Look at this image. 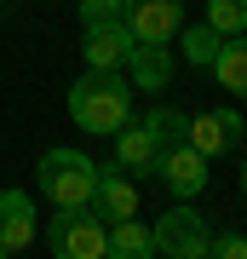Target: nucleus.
Masks as SVG:
<instances>
[{"instance_id": "5", "label": "nucleus", "mask_w": 247, "mask_h": 259, "mask_svg": "<svg viewBox=\"0 0 247 259\" xmlns=\"http://www.w3.org/2000/svg\"><path fill=\"white\" fill-rule=\"evenodd\" d=\"M241 139H247L241 110H207V115H190V127H184V144L202 161H219L230 150H241Z\"/></svg>"}, {"instance_id": "9", "label": "nucleus", "mask_w": 247, "mask_h": 259, "mask_svg": "<svg viewBox=\"0 0 247 259\" xmlns=\"http://www.w3.org/2000/svg\"><path fill=\"white\" fill-rule=\"evenodd\" d=\"M127 52H132V35H127L121 18H115V23H86V40H81L86 69H121Z\"/></svg>"}, {"instance_id": "11", "label": "nucleus", "mask_w": 247, "mask_h": 259, "mask_svg": "<svg viewBox=\"0 0 247 259\" xmlns=\"http://www.w3.org/2000/svg\"><path fill=\"white\" fill-rule=\"evenodd\" d=\"M156 161H161V144L150 139V127H144V121H138V127L127 121V127L115 133V161H110V167H121V173H138V179H150V173H156Z\"/></svg>"}, {"instance_id": "3", "label": "nucleus", "mask_w": 247, "mask_h": 259, "mask_svg": "<svg viewBox=\"0 0 247 259\" xmlns=\"http://www.w3.org/2000/svg\"><path fill=\"white\" fill-rule=\"evenodd\" d=\"M104 236H110V225L92 207H58L52 225H46L52 259H104Z\"/></svg>"}, {"instance_id": "16", "label": "nucleus", "mask_w": 247, "mask_h": 259, "mask_svg": "<svg viewBox=\"0 0 247 259\" xmlns=\"http://www.w3.org/2000/svg\"><path fill=\"white\" fill-rule=\"evenodd\" d=\"M219 47H224V35H219V29H207V23L184 29V64H195V69H213Z\"/></svg>"}, {"instance_id": "20", "label": "nucleus", "mask_w": 247, "mask_h": 259, "mask_svg": "<svg viewBox=\"0 0 247 259\" xmlns=\"http://www.w3.org/2000/svg\"><path fill=\"white\" fill-rule=\"evenodd\" d=\"M241 190H247V156H241Z\"/></svg>"}, {"instance_id": "17", "label": "nucleus", "mask_w": 247, "mask_h": 259, "mask_svg": "<svg viewBox=\"0 0 247 259\" xmlns=\"http://www.w3.org/2000/svg\"><path fill=\"white\" fill-rule=\"evenodd\" d=\"M207 29L241 35V29H247V0H207Z\"/></svg>"}, {"instance_id": "7", "label": "nucleus", "mask_w": 247, "mask_h": 259, "mask_svg": "<svg viewBox=\"0 0 247 259\" xmlns=\"http://www.w3.org/2000/svg\"><path fill=\"white\" fill-rule=\"evenodd\" d=\"M92 213H98L104 225H121V219H138V190L132 179L121 173V167H98V185H92Z\"/></svg>"}, {"instance_id": "21", "label": "nucleus", "mask_w": 247, "mask_h": 259, "mask_svg": "<svg viewBox=\"0 0 247 259\" xmlns=\"http://www.w3.org/2000/svg\"><path fill=\"white\" fill-rule=\"evenodd\" d=\"M0 259H12V253H6V248H0Z\"/></svg>"}, {"instance_id": "6", "label": "nucleus", "mask_w": 247, "mask_h": 259, "mask_svg": "<svg viewBox=\"0 0 247 259\" xmlns=\"http://www.w3.org/2000/svg\"><path fill=\"white\" fill-rule=\"evenodd\" d=\"M121 23H127L132 40H173L184 23V0H127Z\"/></svg>"}, {"instance_id": "2", "label": "nucleus", "mask_w": 247, "mask_h": 259, "mask_svg": "<svg viewBox=\"0 0 247 259\" xmlns=\"http://www.w3.org/2000/svg\"><path fill=\"white\" fill-rule=\"evenodd\" d=\"M92 185H98L92 156L64 150V144H52V150L40 156V190L52 196V207H86V202H92Z\"/></svg>"}, {"instance_id": "12", "label": "nucleus", "mask_w": 247, "mask_h": 259, "mask_svg": "<svg viewBox=\"0 0 247 259\" xmlns=\"http://www.w3.org/2000/svg\"><path fill=\"white\" fill-rule=\"evenodd\" d=\"M29 242H35V202L23 190H0V248L23 253Z\"/></svg>"}, {"instance_id": "8", "label": "nucleus", "mask_w": 247, "mask_h": 259, "mask_svg": "<svg viewBox=\"0 0 247 259\" xmlns=\"http://www.w3.org/2000/svg\"><path fill=\"white\" fill-rule=\"evenodd\" d=\"M127 81L138 93H167V81H173V52H167V40H132L127 52Z\"/></svg>"}, {"instance_id": "4", "label": "nucleus", "mask_w": 247, "mask_h": 259, "mask_svg": "<svg viewBox=\"0 0 247 259\" xmlns=\"http://www.w3.org/2000/svg\"><path fill=\"white\" fill-rule=\"evenodd\" d=\"M150 236H156V253L161 259H202L207 253V219L195 207H167L156 225H150Z\"/></svg>"}, {"instance_id": "10", "label": "nucleus", "mask_w": 247, "mask_h": 259, "mask_svg": "<svg viewBox=\"0 0 247 259\" xmlns=\"http://www.w3.org/2000/svg\"><path fill=\"white\" fill-rule=\"evenodd\" d=\"M156 173H161V185L173 190V196H202V185H207V161L195 156L190 144H173V150H161Z\"/></svg>"}, {"instance_id": "15", "label": "nucleus", "mask_w": 247, "mask_h": 259, "mask_svg": "<svg viewBox=\"0 0 247 259\" xmlns=\"http://www.w3.org/2000/svg\"><path fill=\"white\" fill-rule=\"evenodd\" d=\"M144 127H150V139H156L161 150H173V144H184V110H173V104H156V110L144 115Z\"/></svg>"}, {"instance_id": "13", "label": "nucleus", "mask_w": 247, "mask_h": 259, "mask_svg": "<svg viewBox=\"0 0 247 259\" xmlns=\"http://www.w3.org/2000/svg\"><path fill=\"white\" fill-rule=\"evenodd\" d=\"M104 259H156V236H150V225H138V219L110 225V236H104Z\"/></svg>"}, {"instance_id": "18", "label": "nucleus", "mask_w": 247, "mask_h": 259, "mask_svg": "<svg viewBox=\"0 0 247 259\" xmlns=\"http://www.w3.org/2000/svg\"><path fill=\"white\" fill-rule=\"evenodd\" d=\"M202 259H247V236H241V231L207 236V253H202Z\"/></svg>"}, {"instance_id": "1", "label": "nucleus", "mask_w": 247, "mask_h": 259, "mask_svg": "<svg viewBox=\"0 0 247 259\" xmlns=\"http://www.w3.org/2000/svg\"><path fill=\"white\" fill-rule=\"evenodd\" d=\"M69 121L81 133H121L132 121V81L121 69H86L69 87Z\"/></svg>"}, {"instance_id": "14", "label": "nucleus", "mask_w": 247, "mask_h": 259, "mask_svg": "<svg viewBox=\"0 0 247 259\" xmlns=\"http://www.w3.org/2000/svg\"><path fill=\"white\" fill-rule=\"evenodd\" d=\"M213 75H219V87L230 98H247V40L241 35H224L219 58H213Z\"/></svg>"}, {"instance_id": "19", "label": "nucleus", "mask_w": 247, "mask_h": 259, "mask_svg": "<svg viewBox=\"0 0 247 259\" xmlns=\"http://www.w3.org/2000/svg\"><path fill=\"white\" fill-rule=\"evenodd\" d=\"M127 0H81V23H115Z\"/></svg>"}]
</instances>
